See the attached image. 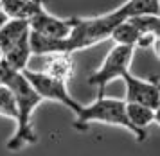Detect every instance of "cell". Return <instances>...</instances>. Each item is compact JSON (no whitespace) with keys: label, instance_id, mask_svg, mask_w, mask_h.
<instances>
[{"label":"cell","instance_id":"cell-1","mask_svg":"<svg viewBox=\"0 0 160 156\" xmlns=\"http://www.w3.org/2000/svg\"><path fill=\"white\" fill-rule=\"evenodd\" d=\"M6 85L13 90L16 97V106H18V117L15 120L16 129L13 136L8 140L6 147L8 151L16 153V151L23 149L25 145H32L38 142V135L32 128V113L43 100L32 90V86L22 76V72H15Z\"/></svg>","mask_w":160,"mask_h":156},{"label":"cell","instance_id":"cell-2","mask_svg":"<svg viewBox=\"0 0 160 156\" xmlns=\"http://www.w3.org/2000/svg\"><path fill=\"white\" fill-rule=\"evenodd\" d=\"M94 122L122 128V129H126V131H130L131 135L137 138V142H142V140H144V138L137 133V129L130 124V120H128L124 99H115V97L99 95L92 104L81 106V110L76 113L74 128L78 129V131H83V129H87L88 126L94 124Z\"/></svg>","mask_w":160,"mask_h":156},{"label":"cell","instance_id":"cell-3","mask_svg":"<svg viewBox=\"0 0 160 156\" xmlns=\"http://www.w3.org/2000/svg\"><path fill=\"white\" fill-rule=\"evenodd\" d=\"M135 56V49L133 47H124V45H113L106 57L102 59L101 66L94 70V74L88 77V85L99 88V95H102L104 88L115 81V79H122L128 72H130L131 61Z\"/></svg>","mask_w":160,"mask_h":156},{"label":"cell","instance_id":"cell-4","mask_svg":"<svg viewBox=\"0 0 160 156\" xmlns=\"http://www.w3.org/2000/svg\"><path fill=\"white\" fill-rule=\"evenodd\" d=\"M22 76L29 81V85L32 86V90L42 97V100L58 102L61 106L68 108L72 113H78L81 110V106H83L81 102H78V100L70 95L65 81L52 77V76H49V74L43 72V70H31V68H25V70L22 72Z\"/></svg>","mask_w":160,"mask_h":156},{"label":"cell","instance_id":"cell-5","mask_svg":"<svg viewBox=\"0 0 160 156\" xmlns=\"http://www.w3.org/2000/svg\"><path fill=\"white\" fill-rule=\"evenodd\" d=\"M124 88H126V95H124V102H133V104H142L151 110H158L160 108V90L157 85V77L153 79H142L133 76L128 72L122 77Z\"/></svg>","mask_w":160,"mask_h":156},{"label":"cell","instance_id":"cell-6","mask_svg":"<svg viewBox=\"0 0 160 156\" xmlns=\"http://www.w3.org/2000/svg\"><path fill=\"white\" fill-rule=\"evenodd\" d=\"M74 23H76V16L59 18V16L51 14L47 9H42L29 22V27H31V32H34V34L52 38V40H63L72 32Z\"/></svg>","mask_w":160,"mask_h":156},{"label":"cell","instance_id":"cell-7","mask_svg":"<svg viewBox=\"0 0 160 156\" xmlns=\"http://www.w3.org/2000/svg\"><path fill=\"white\" fill-rule=\"evenodd\" d=\"M42 9H45V0H0V11L9 20L31 22Z\"/></svg>","mask_w":160,"mask_h":156},{"label":"cell","instance_id":"cell-8","mask_svg":"<svg viewBox=\"0 0 160 156\" xmlns=\"http://www.w3.org/2000/svg\"><path fill=\"white\" fill-rule=\"evenodd\" d=\"M31 36L29 22L25 20H8L0 27V52L2 56L11 50L15 45L23 41L25 38Z\"/></svg>","mask_w":160,"mask_h":156},{"label":"cell","instance_id":"cell-9","mask_svg":"<svg viewBox=\"0 0 160 156\" xmlns=\"http://www.w3.org/2000/svg\"><path fill=\"white\" fill-rule=\"evenodd\" d=\"M126 115L128 120L133 128L137 129V133L142 138H146V128H149L155 122V110L142 104H133V102H126Z\"/></svg>","mask_w":160,"mask_h":156},{"label":"cell","instance_id":"cell-10","mask_svg":"<svg viewBox=\"0 0 160 156\" xmlns=\"http://www.w3.org/2000/svg\"><path fill=\"white\" fill-rule=\"evenodd\" d=\"M43 72H47L52 77L61 79V81L68 83L70 77H72V72H74L72 56H67V54L47 56V63H45V66H43Z\"/></svg>","mask_w":160,"mask_h":156},{"label":"cell","instance_id":"cell-11","mask_svg":"<svg viewBox=\"0 0 160 156\" xmlns=\"http://www.w3.org/2000/svg\"><path fill=\"white\" fill-rule=\"evenodd\" d=\"M140 36H142V31H140L133 22L124 20L113 29V32H112L110 38L115 41V45H124V47H133V49H137V43H138V40H140Z\"/></svg>","mask_w":160,"mask_h":156},{"label":"cell","instance_id":"cell-12","mask_svg":"<svg viewBox=\"0 0 160 156\" xmlns=\"http://www.w3.org/2000/svg\"><path fill=\"white\" fill-rule=\"evenodd\" d=\"M121 7L124 9L128 20H131V18H140V16L160 14L158 0H126Z\"/></svg>","mask_w":160,"mask_h":156},{"label":"cell","instance_id":"cell-13","mask_svg":"<svg viewBox=\"0 0 160 156\" xmlns=\"http://www.w3.org/2000/svg\"><path fill=\"white\" fill-rule=\"evenodd\" d=\"M0 117L9 119V120H13V122L18 117L16 97L8 85H0Z\"/></svg>","mask_w":160,"mask_h":156},{"label":"cell","instance_id":"cell-14","mask_svg":"<svg viewBox=\"0 0 160 156\" xmlns=\"http://www.w3.org/2000/svg\"><path fill=\"white\" fill-rule=\"evenodd\" d=\"M151 49H153V52H155V56L160 59V38H157V40H155V43H153Z\"/></svg>","mask_w":160,"mask_h":156},{"label":"cell","instance_id":"cell-15","mask_svg":"<svg viewBox=\"0 0 160 156\" xmlns=\"http://www.w3.org/2000/svg\"><path fill=\"white\" fill-rule=\"evenodd\" d=\"M8 20H9V18H8V16H6L4 13H2V11H0V27H2V25H4V23H6Z\"/></svg>","mask_w":160,"mask_h":156},{"label":"cell","instance_id":"cell-16","mask_svg":"<svg viewBox=\"0 0 160 156\" xmlns=\"http://www.w3.org/2000/svg\"><path fill=\"white\" fill-rule=\"evenodd\" d=\"M155 122H157V124L160 126V108L157 110V111H155Z\"/></svg>","mask_w":160,"mask_h":156},{"label":"cell","instance_id":"cell-17","mask_svg":"<svg viewBox=\"0 0 160 156\" xmlns=\"http://www.w3.org/2000/svg\"><path fill=\"white\" fill-rule=\"evenodd\" d=\"M157 85H158V90H160V79L157 77Z\"/></svg>","mask_w":160,"mask_h":156},{"label":"cell","instance_id":"cell-18","mask_svg":"<svg viewBox=\"0 0 160 156\" xmlns=\"http://www.w3.org/2000/svg\"><path fill=\"white\" fill-rule=\"evenodd\" d=\"M0 59H2V52H0Z\"/></svg>","mask_w":160,"mask_h":156},{"label":"cell","instance_id":"cell-19","mask_svg":"<svg viewBox=\"0 0 160 156\" xmlns=\"http://www.w3.org/2000/svg\"><path fill=\"white\" fill-rule=\"evenodd\" d=\"M158 6H160V0H158Z\"/></svg>","mask_w":160,"mask_h":156}]
</instances>
